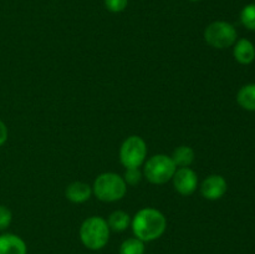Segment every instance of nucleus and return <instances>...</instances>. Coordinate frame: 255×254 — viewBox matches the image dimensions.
<instances>
[{
  "instance_id": "nucleus-1",
  "label": "nucleus",
  "mask_w": 255,
  "mask_h": 254,
  "mask_svg": "<svg viewBox=\"0 0 255 254\" xmlns=\"http://www.w3.org/2000/svg\"><path fill=\"white\" fill-rule=\"evenodd\" d=\"M166 217L154 208L141 209L132 221L134 236L142 242H151L159 238L166 231Z\"/></svg>"
},
{
  "instance_id": "nucleus-2",
  "label": "nucleus",
  "mask_w": 255,
  "mask_h": 254,
  "mask_svg": "<svg viewBox=\"0 0 255 254\" xmlns=\"http://www.w3.org/2000/svg\"><path fill=\"white\" fill-rule=\"evenodd\" d=\"M80 238L85 247L92 251H99L109 242V224L101 217H90L80 228Z\"/></svg>"
},
{
  "instance_id": "nucleus-3",
  "label": "nucleus",
  "mask_w": 255,
  "mask_h": 254,
  "mask_svg": "<svg viewBox=\"0 0 255 254\" xmlns=\"http://www.w3.org/2000/svg\"><path fill=\"white\" fill-rule=\"evenodd\" d=\"M127 186L125 179L116 173H102L94 183V193L104 202H115L126 194Z\"/></svg>"
},
{
  "instance_id": "nucleus-4",
  "label": "nucleus",
  "mask_w": 255,
  "mask_h": 254,
  "mask_svg": "<svg viewBox=\"0 0 255 254\" xmlns=\"http://www.w3.org/2000/svg\"><path fill=\"white\" fill-rule=\"evenodd\" d=\"M177 166L172 157L166 154H157L151 157L144 166V174L151 183L162 184L173 177Z\"/></svg>"
},
{
  "instance_id": "nucleus-5",
  "label": "nucleus",
  "mask_w": 255,
  "mask_h": 254,
  "mask_svg": "<svg viewBox=\"0 0 255 254\" xmlns=\"http://www.w3.org/2000/svg\"><path fill=\"white\" fill-rule=\"evenodd\" d=\"M237 34L236 27L227 21H214L207 26L204 31V39L211 46L216 49H227L236 44Z\"/></svg>"
},
{
  "instance_id": "nucleus-6",
  "label": "nucleus",
  "mask_w": 255,
  "mask_h": 254,
  "mask_svg": "<svg viewBox=\"0 0 255 254\" xmlns=\"http://www.w3.org/2000/svg\"><path fill=\"white\" fill-rule=\"evenodd\" d=\"M147 156L146 142L138 136H131L122 143L120 159L126 168H138Z\"/></svg>"
},
{
  "instance_id": "nucleus-7",
  "label": "nucleus",
  "mask_w": 255,
  "mask_h": 254,
  "mask_svg": "<svg viewBox=\"0 0 255 254\" xmlns=\"http://www.w3.org/2000/svg\"><path fill=\"white\" fill-rule=\"evenodd\" d=\"M172 178L176 191L183 196H189L193 193L198 184V177L196 172L188 167H181L179 169H176Z\"/></svg>"
},
{
  "instance_id": "nucleus-8",
  "label": "nucleus",
  "mask_w": 255,
  "mask_h": 254,
  "mask_svg": "<svg viewBox=\"0 0 255 254\" xmlns=\"http://www.w3.org/2000/svg\"><path fill=\"white\" fill-rule=\"evenodd\" d=\"M227 188L228 186H227V181L224 179V177L219 176V174H212V176L207 177L202 183L201 193L204 198L216 201L224 196Z\"/></svg>"
},
{
  "instance_id": "nucleus-9",
  "label": "nucleus",
  "mask_w": 255,
  "mask_h": 254,
  "mask_svg": "<svg viewBox=\"0 0 255 254\" xmlns=\"http://www.w3.org/2000/svg\"><path fill=\"white\" fill-rule=\"evenodd\" d=\"M26 244L20 237L11 233L0 236V254H26Z\"/></svg>"
},
{
  "instance_id": "nucleus-10",
  "label": "nucleus",
  "mask_w": 255,
  "mask_h": 254,
  "mask_svg": "<svg viewBox=\"0 0 255 254\" xmlns=\"http://www.w3.org/2000/svg\"><path fill=\"white\" fill-rule=\"evenodd\" d=\"M234 57L242 65H249L255 59V46L248 39H241L236 42L233 50Z\"/></svg>"
},
{
  "instance_id": "nucleus-11",
  "label": "nucleus",
  "mask_w": 255,
  "mask_h": 254,
  "mask_svg": "<svg viewBox=\"0 0 255 254\" xmlns=\"http://www.w3.org/2000/svg\"><path fill=\"white\" fill-rule=\"evenodd\" d=\"M92 189L84 182H74L66 189V197L75 203H82L91 197Z\"/></svg>"
},
{
  "instance_id": "nucleus-12",
  "label": "nucleus",
  "mask_w": 255,
  "mask_h": 254,
  "mask_svg": "<svg viewBox=\"0 0 255 254\" xmlns=\"http://www.w3.org/2000/svg\"><path fill=\"white\" fill-rule=\"evenodd\" d=\"M239 106L247 111H255V84H248L239 90L237 95Z\"/></svg>"
},
{
  "instance_id": "nucleus-13",
  "label": "nucleus",
  "mask_w": 255,
  "mask_h": 254,
  "mask_svg": "<svg viewBox=\"0 0 255 254\" xmlns=\"http://www.w3.org/2000/svg\"><path fill=\"white\" fill-rule=\"evenodd\" d=\"M174 164L179 167H188L194 159V152L191 147L181 146L174 149L173 156H172Z\"/></svg>"
},
{
  "instance_id": "nucleus-14",
  "label": "nucleus",
  "mask_w": 255,
  "mask_h": 254,
  "mask_svg": "<svg viewBox=\"0 0 255 254\" xmlns=\"http://www.w3.org/2000/svg\"><path fill=\"white\" fill-rule=\"evenodd\" d=\"M107 224L114 232H124L129 224V216L122 211H116L110 216Z\"/></svg>"
},
{
  "instance_id": "nucleus-15",
  "label": "nucleus",
  "mask_w": 255,
  "mask_h": 254,
  "mask_svg": "<svg viewBox=\"0 0 255 254\" xmlns=\"http://www.w3.org/2000/svg\"><path fill=\"white\" fill-rule=\"evenodd\" d=\"M144 244L138 238H129L121 244L120 254H143Z\"/></svg>"
},
{
  "instance_id": "nucleus-16",
  "label": "nucleus",
  "mask_w": 255,
  "mask_h": 254,
  "mask_svg": "<svg viewBox=\"0 0 255 254\" xmlns=\"http://www.w3.org/2000/svg\"><path fill=\"white\" fill-rule=\"evenodd\" d=\"M241 20L247 29L255 31V4H249L243 7L241 12Z\"/></svg>"
},
{
  "instance_id": "nucleus-17",
  "label": "nucleus",
  "mask_w": 255,
  "mask_h": 254,
  "mask_svg": "<svg viewBox=\"0 0 255 254\" xmlns=\"http://www.w3.org/2000/svg\"><path fill=\"white\" fill-rule=\"evenodd\" d=\"M124 179L125 182H127L128 184L136 186V184H138L139 182H141L142 173L139 172L138 168H127Z\"/></svg>"
},
{
  "instance_id": "nucleus-18",
  "label": "nucleus",
  "mask_w": 255,
  "mask_h": 254,
  "mask_svg": "<svg viewBox=\"0 0 255 254\" xmlns=\"http://www.w3.org/2000/svg\"><path fill=\"white\" fill-rule=\"evenodd\" d=\"M11 212L7 207L0 206V231H4L11 223Z\"/></svg>"
},
{
  "instance_id": "nucleus-19",
  "label": "nucleus",
  "mask_w": 255,
  "mask_h": 254,
  "mask_svg": "<svg viewBox=\"0 0 255 254\" xmlns=\"http://www.w3.org/2000/svg\"><path fill=\"white\" fill-rule=\"evenodd\" d=\"M127 1L128 0H105V5L110 11L120 12L127 6Z\"/></svg>"
},
{
  "instance_id": "nucleus-20",
  "label": "nucleus",
  "mask_w": 255,
  "mask_h": 254,
  "mask_svg": "<svg viewBox=\"0 0 255 254\" xmlns=\"http://www.w3.org/2000/svg\"><path fill=\"white\" fill-rule=\"evenodd\" d=\"M7 139V128L4 122L0 120V146L4 144Z\"/></svg>"
},
{
  "instance_id": "nucleus-21",
  "label": "nucleus",
  "mask_w": 255,
  "mask_h": 254,
  "mask_svg": "<svg viewBox=\"0 0 255 254\" xmlns=\"http://www.w3.org/2000/svg\"><path fill=\"white\" fill-rule=\"evenodd\" d=\"M193 1H196V0H193Z\"/></svg>"
}]
</instances>
